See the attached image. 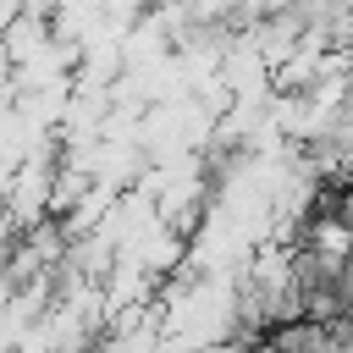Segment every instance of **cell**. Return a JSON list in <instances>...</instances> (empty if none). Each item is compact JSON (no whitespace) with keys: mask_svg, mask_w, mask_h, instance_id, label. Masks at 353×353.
Instances as JSON below:
<instances>
[{"mask_svg":"<svg viewBox=\"0 0 353 353\" xmlns=\"http://www.w3.org/2000/svg\"><path fill=\"white\" fill-rule=\"evenodd\" d=\"M243 353H292V347H281L276 336H254V342H243Z\"/></svg>","mask_w":353,"mask_h":353,"instance_id":"obj_1","label":"cell"}]
</instances>
